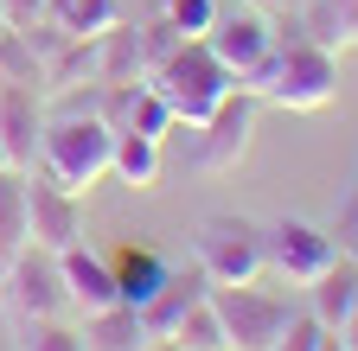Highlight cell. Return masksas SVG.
Masks as SVG:
<instances>
[{"label":"cell","mask_w":358,"mask_h":351,"mask_svg":"<svg viewBox=\"0 0 358 351\" xmlns=\"http://www.w3.org/2000/svg\"><path fill=\"white\" fill-rule=\"evenodd\" d=\"M243 90L262 109H288V115H313L339 96V52L313 45V38H294V45H275L250 77Z\"/></svg>","instance_id":"cell-1"},{"label":"cell","mask_w":358,"mask_h":351,"mask_svg":"<svg viewBox=\"0 0 358 351\" xmlns=\"http://www.w3.org/2000/svg\"><path fill=\"white\" fill-rule=\"evenodd\" d=\"M109 147H115V128L96 109H58L38 135V172L83 198L109 172Z\"/></svg>","instance_id":"cell-2"},{"label":"cell","mask_w":358,"mask_h":351,"mask_svg":"<svg viewBox=\"0 0 358 351\" xmlns=\"http://www.w3.org/2000/svg\"><path fill=\"white\" fill-rule=\"evenodd\" d=\"M148 83L166 96V109H173V121H179V128H199V121H205L224 96L237 90V77L211 58V45H205V38H179V45H173V52L148 70Z\"/></svg>","instance_id":"cell-3"},{"label":"cell","mask_w":358,"mask_h":351,"mask_svg":"<svg viewBox=\"0 0 358 351\" xmlns=\"http://www.w3.org/2000/svg\"><path fill=\"white\" fill-rule=\"evenodd\" d=\"M192 262L205 269L211 287H237V281H262V224L237 211H211L199 237H192Z\"/></svg>","instance_id":"cell-4"},{"label":"cell","mask_w":358,"mask_h":351,"mask_svg":"<svg viewBox=\"0 0 358 351\" xmlns=\"http://www.w3.org/2000/svg\"><path fill=\"white\" fill-rule=\"evenodd\" d=\"M211 306H217V320H224L231 351H275V338H282L288 320L301 313L288 294H268V287H256V281L211 287Z\"/></svg>","instance_id":"cell-5"},{"label":"cell","mask_w":358,"mask_h":351,"mask_svg":"<svg viewBox=\"0 0 358 351\" xmlns=\"http://www.w3.org/2000/svg\"><path fill=\"white\" fill-rule=\"evenodd\" d=\"M0 300H7L13 320H58L71 306L64 275H58V255L38 249V243H20L7 262H0Z\"/></svg>","instance_id":"cell-6"},{"label":"cell","mask_w":358,"mask_h":351,"mask_svg":"<svg viewBox=\"0 0 358 351\" xmlns=\"http://www.w3.org/2000/svg\"><path fill=\"white\" fill-rule=\"evenodd\" d=\"M333 262H339L333 230L307 224V217H282V224L262 230V275H275V281H288V287H313Z\"/></svg>","instance_id":"cell-7"},{"label":"cell","mask_w":358,"mask_h":351,"mask_svg":"<svg viewBox=\"0 0 358 351\" xmlns=\"http://www.w3.org/2000/svg\"><path fill=\"white\" fill-rule=\"evenodd\" d=\"M256 115H262V103L237 83V90H231V96H224V103L192 128V135H199L192 166H199V172H211V179L237 172V166H243V154H250V135H256Z\"/></svg>","instance_id":"cell-8"},{"label":"cell","mask_w":358,"mask_h":351,"mask_svg":"<svg viewBox=\"0 0 358 351\" xmlns=\"http://www.w3.org/2000/svg\"><path fill=\"white\" fill-rule=\"evenodd\" d=\"M205 45H211V58H217L224 70H231V77L243 83V77H250V70H256L268 52L282 45V38H275V20H268L262 7H243V0H237L231 13H217V20H211Z\"/></svg>","instance_id":"cell-9"},{"label":"cell","mask_w":358,"mask_h":351,"mask_svg":"<svg viewBox=\"0 0 358 351\" xmlns=\"http://www.w3.org/2000/svg\"><path fill=\"white\" fill-rule=\"evenodd\" d=\"M26 243L52 255L83 243V198L64 192L58 179H45V172H26Z\"/></svg>","instance_id":"cell-10"},{"label":"cell","mask_w":358,"mask_h":351,"mask_svg":"<svg viewBox=\"0 0 358 351\" xmlns=\"http://www.w3.org/2000/svg\"><path fill=\"white\" fill-rule=\"evenodd\" d=\"M45 135V103L38 83H0V166H32Z\"/></svg>","instance_id":"cell-11"},{"label":"cell","mask_w":358,"mask_h":351,"mask_svg":"<svg viewBox=\"0 0 358 351\" xmlns=\"http://www.w3.org/2000/svg\"><path fill=\"white\" fill-rule=\"evenodd\" d=\"M58 275H64L71 306H83V320L122 300V294H115V269H109V249H90V243L58 249Z\"/></svg>","instance_id":"cell-12"},{"label":"cell","mask_w":358,"mask_h":351,"mask_svg":"<svg viewBox=\"0 0 358 351\" xmlns=\"http://www.w3.org/2000/svg\"><path fill=\"white\" fill-rule=\"evenodd\" d=\"M109 269H115L122 306H148V300L160 294V281H166L173 262H166L160 249H148V243H122V249H109Z\"/></svg>","instance_id":"cell-13"},{"label":"cell","mask_w":358,"mask_h":351,"mask_svg":"<svg viewBox=\"0 0 358 351\" xmlns=\"http://www.w3.org/2000/svg\"><path fill=\"white\" fill-rule=\"evenodd\" d=\"M301 294H307V313L320 320L327 332H339V326L358 313V262H352V255H339L333 269L313 281V287H301Z\"/></svg>","instance_id":"cell-14"},{"label":"cell","mask_w":358,"mask_h":351,"mask_svg":"<svg viewBox=\"0 0 358 351\" xmlns=\"http://www.w3.org/2000/svg\"><path fill=\"white\" fill-rule=\"evenodd\" d=\"M148 77V38L141 26H109L96 32V83H141Z\"/></svg>","instance_id":"cell-15"},{"label":"cell","mask_w":358,"mask_h":351,"mask_svg":"<svg viewBox=\"0 0 358 351\" xmlns=\"http://www.w3.org/2000/svg\"><path fill=\"white\" fill-rule=\"evenodd\" d=\"M160 147H166V141L122 128V135H115V147H109V172H115L128 192H154V186H160Z\"/></svg>","instance_id":"cell-16"},{"label":"cell","mask_w":358,"mask_h":351,"mask_svg":"<svg viewBox=\"0 0 358 351\" xmlns=\"http://www.w3.org/2000/svg\"><path fill=\"white\" fill-rule=\"evenodd\" d=\"M83 345L90 351H141L148 345V326H141V313L134 306H103V313H90L83 320Z\"/></svg>","instance_id":"cell-17"},{"label":"cell","mask_w":358,"mask_h":351,"mask_svg":"<svg viewBox=\"0 0 358 351\" xmlns=\"http://www.w3.org/2000/svg\"><path fill=\"white\" fill-rule=\"evenodd\" d=\"M179 351H231V338H224V320H217V306H211V294L199 300V306H186V320H179L173 332H166Z\"/></svg>","instance_id":"cell-18"},{"label":"cell","mask_w":358,"mask_h":351,"mask_svg":"<svg viewBox=\"0 0 358 351\" xmlns=\"http://www.w3.org/2000/svg\"><path fill=\"white\" fill-rule=\"evenodd\" d=\"M0 83H45V58L32 52V32L0 26Z\"/></svg>","instance_id":"cell-19"},{"label":"cell","mask_w":358,"mask_h":351,"mask_svg":"<svg viewBox=\"0 0 358 351\" xmlns=\"http://www.w3.org/2000/svg\"><path fill=\"white\" fill-rule=\"evenodd\" d=\"M26 243V172L20 166H0V249H20Z\"/></svg>","instance_id":"cell-20"},{"label":"cell","mask_w":358,"mask_h":351,"mask_svg":"<svg viewBox=\"0 0 358 351\" xmlns=\"http://www.w3.org/2000/svg\"><path fill=\"white\" fill-rule=\"evenodd\" d=\"M13 351H90L64 320H13Z\"/></svg>","instance_id":"cell-21"},{"label":"cell","mask_w":358,"mask_h":351,"mask_svg":"<svg viewBox=\"0 0 358 351\" xmlns=\"http://www.w3.org/2000/svg\"><path fill=\"white\" fill-rule=\"evenodd\" d=\"M160 20H166L179 38H205L211 20H217V0H160Z\"/></svg>","instance_id":"cell-22"},{"label":"cell","mask_w":358,"mask_h":351,"mask_svg":"<svg viewBox=\"0 0 358 351\" xmlns=\"http://www.w3.org/2000/svg\"><path fill=\"white\" fill-rule=\"evenodd\" d=\"M327 338H333V332L313 320V313H294V320H288V332L275 338V351H327Z\"/></svg>","instance_id":"cell-23"},{"label":"cell","mask_w":358,"mask_h":351,"mask_svg":"<svg viewBox=\"0 0 358 351\" xmlns=\"http://www.w3.org/2000/svg\"><path fill=\"white\" fill-rule=\"evenodd\" d=\"M333 243H339V255H352V262H358V192H352V198H345V211H339Z\"/></svg>","instance_id":"cell-24"},{"label":"cell","mask_w":358,"mask_h":351,"mask_svg":"<svg viewBox=\"0 0 358 351\" xmlns=\"http://www.w3.org/2000/svg\"><path fill=\"white\" fill-rule=\"evenodd\" d=\"M333 338H339V345H345V351H358V313H352V320H345V326H339V332H333Z\"/></svg>","instance_id":"cell-25"},{"label":"cell","mask_w":358,"mask_h":351,"mask_svg":"<svg viewBox=\"0 0 358 351\" xmlns=\"http://www.w3.org/2000/svg\"><path fill=\"white\" fill-rule=\"evenodd\" d=\"M141 351H179V345H173V338H148Z\"/></svg>","instance_id":"cell-26"},{"label":"cell","mask_w":358,"mask_h":351,"mask_svg":"<svg viewBox=\"0 0 358 351\" xmlns=\"http://www.w3.org/2000/svg\"><path fill=\"white\" fill-rule=\"evenodd\" d=\"M243 7H262V13H268V7H275V0H243Z\"/></svg>","instance_id":"cell-27"},{"label":"cell","mask_w":358,"mask_h":351,"mask_svg":"<svg viewBox=\"0 0 358 351\" xmlns=\"http://www.w3.org/2000/svg\"><path fill=\"white\" fill-rule=\"evenodd\" d=\"M327 351H345V345H339V338H327Z\"/></svg>","instance_id":"cell-28"},{"label":"cell","mask_w":358,"mask_h":351,"mask_svg":"<svg viewBox=\"0 0 358 351\" xmlns=\"http://www.w3.org/2000/svg\"><path fill=\"white\" fill-rule=\"evenodd\" d=\"M0 262H7V249H0Z\"/></svg>","instance_id":"cell-29"}]
</instances>
